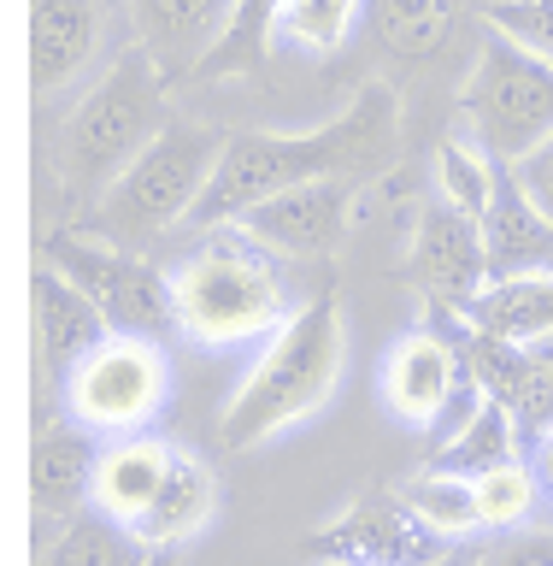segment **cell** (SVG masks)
<instances>
[{
    "instance_id": "obj_8",
    "label": "cell",
    "mask_w": 553,
    "mask_h": 566,
    "mask_svg": "<svg viewBox=\"0 0 553 566\" xmlns=\"http://www.w3.org/2000/svg\"><path fill=\"white\" fill-rule=\"evenodd\" d=\"M171 396V360L153 336L113 331L88 360L65 378V413L88 431L136 437Z\"/></svg>"
},
{
    "instance_id": "obj_1",
    "label": "cell",
    "mask_w": 553,
    "mask_h": 566,
    "mask_svg": "<svg viewBox=\"0 0 553 566\" xmlns=\"http://www.w3.org/2000/svg\"><path fill=\"white\" fill-rule=\"evenodd\" d=\"M395 148H401V101L389 83H365L342 113L312 124V130H230L224 159L212 171L206 195L194 201L189 224L194 230L242 224L247 207L272 201L295 184L371 177L395 159Z\"/></svg>"
},
{
    "instance_id": "obj_23",
    "label": "cell",
    "mask_w": 553,
    "mask_h": 566,
    "mask_svg": "<svg viewBox=\"0 0 553 566\" xmlns=\"http://www.w3.org/2000/svg\"><path fill=\"white\" fill-rule=\"evenodd\" d=\"M141 560H148V543L130 525H118L113 513H100L95 502L47 548H35V566H141Z\"/></svg>"
},
{
    "instance_id": "obj_19",
    "label": "cell",
    "mask_w": 553,
    "mask_h": 566,
    "mask_svg": "<svg viewBox=\"0 0 553 566\" xmlns=\"http://www.w3.org/2000/svg\"><path fill=\"white\" fill-rule=\"evenodd\" d=\"M166 472H171V442H159V437H118V442H106L100 467H95V507L136 531L141 520H148V507L159 502Z\"/></svg>"
},
{
    "instance_id": "obj_2",
    "label": "cell",
    "mask_w": 553,
    "mask_h": 566,
    "mask_svg": "<svg viewBox=\"0 0 553 566\" xmlns=\"http://www.w3.org/2000/svg\"><path fill=\"white\" fill-rule=\"evenodd\" d=\"M171 77L153 65L148 48H124L113 65L88 83V95L65 113L53 136V177L77 219L124 177V166L171 124Z\"/></svg>"
},
{
    "instance_id": "obj_7",
    "label": "cell",
    "mask_w": 553,
    "mask_h": 566,
    "mask_svg": "<svg viewBox=\"0 0 553 566\" xmlns=\"http://www.w3.org/2000/svg\"><path fill=\"white\" fill-rule=\"evenodd\" d=\"M42 260L53 272H65L77 290H88V301L113 318V331H124V336L177 331V283L141 248L95 242L77 224H53L42 237Z\"/></svg>"
},
{
    "instance_id": "obj_9",
    "label": "cell",
    "mask_w": 553,
    "mask_h": 566,
    "mask_svg": "<svg viewBox=\"0 0 553 566\" xmlns=\"http://www.w3.org/2000/svg\"><path fill=\"white\" fill-rule=\"evenodd\" d=\"M307 555L318 566H442L454 560V537L436 531L401 490H377L318 531Z\"/></svg>"
},
{
    "instance_id": "obj_18",
    "label": "cell",
    "mask_w": 553,
    "mask_h": 566,
    "mask_svg": "<svg viewBox=\"0 0 553 566\" xmlns=\"http://www.w3.org/2000/svg\"><path fill=\"white\" fill-rule=\"evenodd\" d=\"M483 248H489V272L494 277L547 272L553 265V219L530 201V189L519 184L512 166L494 171V201L483 212Z\"/></svg>"
},
{
    "instance_id": "obj_28",
    "label": "cell",
    "mask_w": 553,
    "mask_h": 566,
    "mask_svg": "<svg viewBox=\"0 0 553 566\" xmlns=\"http://www.w3.org/2000/svg\"><path fill=\"white\" fill-rule=\"evenodd\" d=\"M365 0H289L283 7V35H295L312 53H336L360 24Z\"/></svg>"
},
{
    "instance_id": "obj_15",
    "label": "cell",
    "mask_w": 553,
    "mask_h": 566,
    "mask_svg": "<svg viewBox=\"0 0 553 566\" xmlns=\"http://www.w3.org/2000/svg\"><path fill=\"white\" fill-rule=\"evenodd\" d=\"M106 336H113V318L88 301V290H77L65 272H53L47 260L35 265V371H42V384L65 389V378Z\"/></svg>"
},
{
    "instance_id": "obj_6",
    "label": "cell",
    "mask_w": 553,
    "mask_h": 566,
    "mask_svg": "<svg viewBox=\"0 0 553 566\" xmlns=\"http://www.w3.org/2000/svg\"><path fill=\"white\" fill-rule=\"evenodd\" d=\"M459 118L494 166H519L553 136V60L489 30L483 53L459 83Z\"/></svg>"
},
{
    "instance_id": "obj_32",
    "label": "cell",
    "mask_w": 553,
    "mask_h": 566,
    "mask_svg": "<svg viewBox=\"0 0 553 566\" xmlns=\"http://www.w3.org/2000/svg\"><path fill=\"white\" fill-rule=\"evenodd\" d=\"M512 171H519V184L530 189V201H536V207L547 212V219H553V136L542 142L536 154H524Z\"/></svg>"
},
{
    "instance_id": "obj_11",
    "label": "cell",
    "mask_w": 553,
    "mask_h": 566,
    "mask_svg": "<svg viewBox=\"0 0 553 566\" xmlns=\"http://www.w3.org/2000/svg\"><path fill=\"white\" fill-rule=\"evenodd\" d=\"M424 325L448 331L459 354H466V371L477 378L489 401H501L512 419H519V431H553V378L536 366V354L530 343H512V336H494L483 331L471 313H448V307H430Z\"/></svg>"
},
{
    "instance_id": "obj_14",
    "label": "cell",
    "mask_w": 553,
    "mask_h": 566,
    "mask_svg": "<svg viewBox=\"0 0 553 566\" xmlns=\"http://www.w3.org/2000/svg\"><path fill=\"white\" fill-rule=\"evenodd\" d=\"M459 378H466V354H459V343L448 331L424 325L413 336H401L395 348H389L383 360V407L395 419H406L413 431H436L442 407H448V396L459 389Z\"/></svg>"
},
{
    "instance_id": "obj_36",
    "label": "cell",
    "mask_w": 553,
    "mask_h": 566,
    "mask_svg": "<svg viewBox=\"0 0 553 566\" xmlns=\"http://www.w3.org/2000/svg\"><path fill=\"white\" fill-rule=\"evenodd\" d=\"M471 560H477V555H471ZM471 560H459V555H454V560H442V566H471Z\"/></svg>"
},
{
    "instance_id": "obj_31",
    "label": "cell",
    "mask_w": 553,
    "mask_h": 566,
    "mask_svg": "<svg viewBox=\"0 0 553 566\" xmlns=\"http://www.w3.org/2000/svg\"><path fill=\"white\" fill-rule=\"evenodd\" d=\"M471 566H553V531H501Z\"/></svg>"
},
{
    "instance_id": "obj_13",
    "label": "cell",
    "mask_w": 553,
    "mask_h": 566,
    "mask_svg": "<svg viewBox=\"0 0 553 566\" xmlns=\"http://www.w3.org/2000/svg\"><path fill=\"white\" fill-rule=\"evenodd\" d=\"M95 467H100V449H95V431L77 419H42L35 431V449H30V507H35V548H47L60 531L83 513V502H95Z\"/></svg>"
},
{
    "instance_id": "obj_24",
    "label": "cell",
    "mask_w": 553,
    "mask_h": 566,
    "mask_svg": "<svg viewBox=\"0 0 553 566\" xmlns=\"http://www.w3.org/2000/svg\"><path fill=\"white\" fill-rule=\"evenodd\" d=\"M454 7L459 0H365V18L395 60L418 65L454 42Z\"/></svg>"
},
{
    "instance_id": "obj_4",
    "label": "cell",
    "mask_w": 553,
    "mask_h": 566,
    "mask_svg": "<svg viewBox=\"0 0 553 566\" xmlns=\"http://www.w3.org/2000/svg\"><path fill=\"white\" fill-rule=\"evenodd\" d=\"M224 142H230V130H212V124H194V118H171L166 130L124 166L118 184L65 224H77L83 237H95V242H118V248L159 242L166 230L189 224L194 201L206 195L212 171H219V159H224Z\"/></svg>"
},
{
    "instance_id": "obj_26",
    "label": "cell",
    "mask_w": 553,
    "mask_h": 566,
    "mask_svg": "<svg viewBox=\"0 0 553 566\" xmlns=\"http://www.w3.org/2000/svg\"><path fill=\"white\" fill-rule=\"evenodd\" d=\"M494 171L501 166H494L471 136H448L436 148V195L454 201L459 212H471V219H483L489 201H494Z\"/></svg>"
},
{
    "instance_id": "obj_30",
    "label": "cell",
    "mask_w": 553,
    "mask_h": 566,
    "mask_svg": "<svg viewBox=\"0 0 553 566\" xmlns=\"http://www.w3.org/2000/svg\"><path fill=\"white\" fill-rule=\"evenodd\" d=\"M489 30H501L519 48L553 60V0H494V7H489Z\"/></svg>"
},
{
    "instance_id": "obj_35",
    "label": "cell",
    "mask_w": 553,
    "mask_h": 566,
    "mask_svg": "<svg viewBox=\"0 0 553 566\" xmlns=\"http://www.w3.org/2000/svg\"><path fill=\"white\" fill-rule=\"evenodd\" d=\"M141 566H177V548H148V560Z\"/></svg>"
},
{
    "instance_id": "obj_12",
    "label": "cell",
    "mask_w": 553,
    "mask_h": 566,
    "mask_svg": "<svg viewBox=\"0 0 553 566\" xmlns=\"http://www.w3.org/2000/svg\"><path fill=\"white\" fill-rule=\"evenodd\" d=\"M365 177H318V184H295L272 195V201L247 207L242 230L259 248H272L283 260H325L336 242L348 237V212H353V189Z\"/></svg>"
},
{
    "instance_id": "obj_16",
    "label": "cell",
    "mask_w": 553,
    "mask_h": 566,
    "mask_svg": "<svg viewBox=\"0 0 553 566\" xmlns=\"http://www.w3.org/2000/svg\"><path fill=\"white\" fill-rule=\"evenodd\" d=\"M230 12H236V0H130V30L136 48H148L171 83H183L201 77L212 48L224 42Z\"/></svg>"
},
{
    "instance_id": "obj_17",
    "label": "cell",
    "mask_w": 553,
    "mask_h": 566,
    "mask_svg": "<svg viewBox=\"0 0 553 566\" xmlns=\"http://www.w3.org/2000/svg\"><path fill=\"white\" fill-rule=\"evenodd\" d=\"M100 0H30V83L35 101L65 95L100 53Z\"/></svg>"
},
{
    "instance_id": "obj_21",
    "label": "cell",
    "mask_w": 553,
    "mask_h": 566,
    "mask_svg": "<svg viewBox=\"0 0 553 566\" xmlns=\"http://www.w3.org/2000/svg\"><path fill=\"white\" fill-rule=\"evenodd\" d=\"M471 318L494 336H512V343H536L553 331V265L547 272H519V277H494L483 295H477Z\"/></svg>"
},
{
    "instance_id": "obj_22",
    "label": "cell",
    "mask_w": 553,
    "mask_h": 566,
    "mask_svg": "<svg viewBox=\"0 0 553 566\" xmlns=\"http://www.w3.org/2000/svg\"><path fill=\"white\" fill-rule=\"evenodd\" d=\"M512 460H519V419H512L501 401H483L448 442H436L430 472L483 478V472H494V467H512Z\"/></svg>"
},
{
    "instance_id": "obj_29",
    "label": "cell",
    "mask_w": 553,
    "mask_h": 566,
    "mask_svg": "<svg viewBox=\"0 0 553 566\" xmlns=\"http://www.w3.org/2000/svg\"><path fill=\"white\" fill-rule=\"evenodd\" d=\"M471 484H477V520H483V531H519L530 520V507H536V478L519 460L471 478Z\"/></svg>"
},
{
    "instance_id": "obj_5",
    "label": "cell",
    "mask_w": 553,
    "mask_h": 566,
    "mask_svg": "<svg viewBox=\"0 0 553 566\" xmlns=\"http://www.w3.org/2000/svg\"><path fill=\"white\" fill-rule=\"evenodd\" d=\"M171 283L177 331L201 348H247L289 325V290L272 265V248H259L242 224L206 230V248H194Z\"/></svg>"
},
{
    "instance_id": "obj_33",
    "label": "cell",
    "mask_w": 553,
    "mask_h": 566,
    "mask_svg": "<svg viewBox=\"0 0 553 566\" xmlns=\"http://www.w3.org/2000/svg\"><path fill=\"white\" fill-rule=\"evenodd\" d=\"M530 354H536V366L553 378V331H547V336H536V343H530Z\"/></svg>"
},
{
    "instance_id": "obj_27",
    "label": "cell",
    "mask_w": 553,
    "mask_h": 566,
    "mask_svg": "<svg viewBox=\"0 0 553 566\" xmlns=\"http://www.w3.org/2000/svg\"><path fill=\"white\" fill-rule=\"evenodd\" d=\"M401 495H406V502H413L436 531H448V537L483 531V520H477V484H471V478H454V472H430V467H424Z\"/></svg>"
},
{
    "instance_id": "obj_10",
    "label": "cell",
    "mask_w": 553,
    "mask_h": 566,
    "mask_svg": "<svg viewBox=\"0 0 553 566\" xmlns=\"http://www.w3.org/2000/svg\"><path fill=\"white\" fill-rule=\"evenodd\" d=\"M406 283L424 295V307L471 313L477 295L494 283L489 248H483V219H471V212H459L454 201L436 195V201L418 212L413 254H406Z\"/></svg>"
},
{
    "instance_id": "obj_34",
    "label": "cell",
    "mask_w": 553,
    "mask_h": 566,
    "mask_svg": "<svg viewBox=\"0 0 553 566\" xmlns=\"http://www.w3.org/2000/svg\"><path fill=\"white\" fill-rule=\"evenodd\" d=\"M542 478H547V490H553V431L542 437Z\"/></svg>"
},
{
    "instance_id": "obj_3",
    "label": "cell",
    "mask_w": 553,
    "mask_h": 566,
    "mask_svg": "<svg viewBox=\"0 0 553 566\" xmlns=\"http://www.w3.org/2000/svg\"><path fill=\"white\" fill-rule=\"evenodd\" d=\"M342 366H348V331H342V307H336L330 290H318L307 307L289 313L265 354L254 360V371L242 378V389L230 396L224 419H219V437L224 449H265L272 437H283L289 424L312 419L318 407L336 396L342 384Z\"/></svg>"
},
{
    "instance_id": "obj_20",
    "label": "cell",
    "mask_w": 553,
    "mask_h": 566,
    "mask_svg": "<svg viewBox=\"0 0 553 566\" xmlns=\"http://www.w3.org/2000/svg\"><path fill=\"white\" fill-rule=\"evenodd\" d=\"M212 513H219V478H212V467L194 449L171 442V472L159 484V502L148 507V520L136 525V537L148 548H177L194 531H206Z\"/></svg>"
},
{
    "instance_id": "obj_25",
    "label": "cell",
    "mask_w": 553,
    "mask_h": 566,
    "mask_svg": "<svg viewBox=\"0 0 553 566\" xmlns=\"http://www.w3.org/2000/svg\"><path fill=\"white\" fill-rule=\"evenodd\" d=\"M283 7H289V0H236L224 42L212 48V60L201 65V77L219 83V77H247V71H259L265 48H272V30H283Z\"/></svg>"
}]
</instances>
